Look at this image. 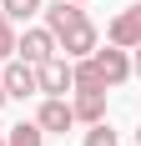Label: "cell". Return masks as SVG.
<instances>
[{"mask_svg": "<svg viewBox=\"0 0 141 146\" xmlns=\"http://www.w3.org/2000/svg\"><path fill=\"white\" fill-rule=\"evenodd\" d=\"M81 146H121V141H116V131L106 126V121H96V126L86 131V141H81Z\"/></svg>", "mask_w": 141, "mask_h": 146, "instance_id": "obj_13", "label": "cell"}, {"mask_svg": "<svg viewBox=\"0 0 141 146\" xmlns=\"http://www.w3.org/2000/svg\"><path fill=\"white\" fill-rule=\"evenodd\" d=\"M5 146H45V131L35 126V121H20V126L5 131Z\"/></svg>", "mask_w": 141, "mask_h": 146, "instance_id": "obj_11", "label": "cell"}, {"mask_svg": "<svg viewBox=\"0 0 141 146\" xmlns=\"http://www.w3.org/2000/svg\"><path fill=\"white\" fill-rule=\"evenodd\" d=\"M70 91H106V76L96 71V60H70Z\"/></svg>", "mask_w": 141, "mask_h": 146, "instance_id": "obj_10", "label": "cell"}, {"mask_svg": "<svg viewBox=\"0 0 141 146\" xmlns=\"http://www.w3.org/2000/svg\"><path fill=\"white\" fill-rule=\"evenodd\" d=\"M136 146H141V131H136Z\"/></svg>", "mask_w": 141, "mask_h": 146, "instance_id": "obj_18", "label": "cell"}, {"mask_svg": "<svg viewBox=\"0 0 141 146\" xmlns=\"http://www.w3.org/2000/svg\"><path fill=\"white\" fill-rule=\"evenodd\" d=\"M0 10L10 15V25H15V20H30V15H41V0H0Z\"/></svg>", "mask_w": 141, "mask_h": 146, "instance_id": "obj_12", "label": "cell"}, {"mask_svg": "<svg viewBox=\"0 0 141 146\" xmlns=\"http://www.w3.org/2000/svg\"><path fill=\"white\" fill-rule=\"evenodd\" d=\"M0 146H5V131H0Z\"/></svg>", "mask_w": 141, "mask_h": 146, "instance_id": "obj_17", "label": "cell"}, {"mask_svg": "<svg viewBox=\"0 0 141 146\" xmlns=\"http://www.w3.org/2000/svg\"><path fill=\"white\" fill-rule=\"evenodd\" d=\"M131 76H141V45H131Z\"/></svg>", "mask_w": 141, "mask_h": 146, "instance_id": "obj_15", "label": "cell"}, {"mask_svg": "<svg viewBox=\"0 0 141 146\" xmlns=\"http://www.w3.org/2000/svg\"><path fill=\"white\" fill-rule=\"evenodd\" d=\"M15 56V25H10V15L0 10V60H10Z\"/></svg>", "mask_w": 141, "mask_h": 146, "instance_id": "obj_14", "label": "cell"}, {"mask_svg": "<svg viewBox=\"0 0 141 146\" xmlns=\"http://www.w3.org/2000/svg\"><path fill=\"white\" fill-rule=\"evenodd\" d=\"M70 116L86 126L106 121V91H70Z\"/></svg>", "mask_w": 141, "mask_h": 146, "instance_id": "obj_8", "label": "cell"}, {"mask_svg": "<svg viewBox=\"0 0 141 146\" xmlns=\"http://www.w3.org/2000/svg\"><path fill=\"white\" fill-rule=\"evenodd\" d=\"M0 106H5V86H0Z\"/></svg>", "mask_w": 141, "mask_h": 146, "instance_id": "obj_16", "label": "cell"}, {"mask_svg": "<svg viewBox=\"0 0 141 146\" xmlns=\"http://www.w3.org/2000/svg\"><path fill=\"white\" fill-rule=\"evenodd\" d=\"M0 86H5V101H25V96H35V66H25V60H5L0 66Z\"/></svg>", "mask_w": 141, "mask_h": 146, "instance_id": "obj_4", "label": "cell"}, {"mask_svg": "<svg viewBox=\"0 0 141 146\" xmlns=\"http://www.w3.org/2000/svg\"><path fill=\"white\" fill-rule=\"evenodd\" d=\"M41 15H45V30H51V35H61V30L70 25V20H81V5H76V0H56V5H41Z\"/></svg>", "mask_w": 141, "mask_h": 146, "instance_id": "obj_9", "label": "cell"}, {"mask_svg": "<svg viewBox=\"0 0 141 146\" xmlns=\"http://www.w3.org/2000/svg\"><path fill=\"white\" fill-rule=\"evenodd\" d=\"M106 45H121V50L141 45V0L131 5V10H121L111 25H106Z\"/></svg>", "mask_w": 141, "mask_h": 146, "instance_id": "obj_6", "label": "cell"}, {"mask_svg": "<svg viewBox=\"0 0 141 146\" xmlns=\"http://www.w3.org/2000/svg\"><path fill=\"white\" fill-rule=\"evenodd\" d=\"M51 56H61V50H56V35H51L45 25H25L20 35H15V60L41 66V60H51Z\"/></svg>", "mask_w": 141, "mask_h": 146, "instance_id": "obj_2", "label": "cell"}, {"mask_svg": "<svg viewBox=\"0 0 141 146\" xmlns=\"http://www.w3.org/2000/svg\"><path fill=\"white\" fill-rule=\"evenodd\" d=\"M91 60H96V71L106 76V91H116V86H126L131 81V50H121V45H106V50H91Z\"/></svg>", "mask_w": 141, "mask_h": 146, "instance_id": "obj_3", "label": "cell"}, {"mask_svg": "<svg viewBox=\"0 0 141 146\" xmlns=\"http://www.w3.org/2000/svg\"><path fill=\"white\" fill-rule=\"evenodd\" d=\"M96 45H101V30L91 25V15H81V20H70V25H66V30L56 35V50H61L66 60H86L91 50H96Z\"/></svg>", "mask_w": 141, "mask_h": 146, "instance_id": "obj_1", "label": "cell"}, {"mask_svg": "<svg viewBox=\"0 0 141 146\" xmlns=\"http://www.w3.org/2000/svg\"><path fill=\"white\" fill-rule=\"evenodd\" d=\"M35 126H41V131L66 136L70 126H76V116H70V101H66V96H45V101H41V111H35Z\"/></svg>", "mask_w": 141, "mask_h": 146, "instance_id": "obj_7", "label": "cell"}, {"mask_svg": "<svg viewBox=\"0 0 141 146\" xmlns=\"http://www.w3.org/2000/svg\"><path fill=\"white\" fill-rule=\"evenodd\" d=\"M76 5H86V0H76Z\"/></svg>", "mask_w": 141, "mask_h": 146, "instance_id": "obj_19", "label": "cell"}, {"mask_svg": "<svg viewBox=\"0 0 141 146\" xmlns=\"http://www.w3.org/2000/svg\"><path fill=\"white\" fill-rule=\"evenodd\" d=\"M35 86H41V96H66L70 91V60L66 56H51L35 66Z\"/></svg>", "mask_w": 141, "mask_h": 146, "instance_id": "obj_5", "label": "cell"}]
</instances>
